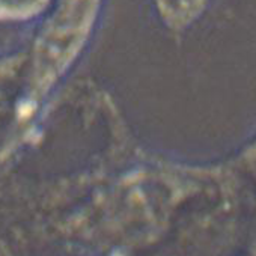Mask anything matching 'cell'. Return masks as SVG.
Masks as SVG:
<instances>
[{"label":"cell","mask_w":256,"mask_h":256,"mask_svg":"<svg viewBox=\"0 0 256 256\" xmlns=\"http://www.w3.org/2000/svg\"><path fill=\"white\" fill-rule=\"evenodd\" d=\"M101 0H60L36 42L41 66H64L88 40Z\"/></svg>","instance_id":"cell-1"},{"label":"cell","mask_w":256,"mask_h":256,"mask_svg":"<svg viewBox=\"0 0 256 256\" xmlns=\"http://www.w3.org/2000/svg\"><path fill=\"white\" fill-rule=\"evenodd\" d=\"M52 0H0V20L26 22L44 12Z\"/></svg>","instance_id":"cell-2"}]
</instances>
